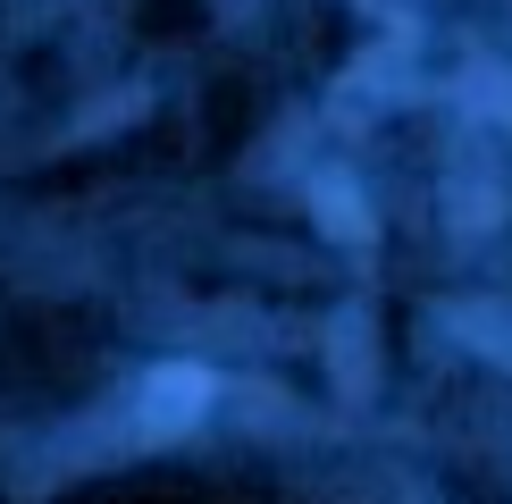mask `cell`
<instances>
[{"label": "cell", "instance_id": "6da1fadb", "mask_svg": "<svg viewBox=\"0 0 512 504\" xmlns=\"http://www.w3.org/2000/svg\"><path fill=\"white\" fill-rule=\"evenodd\" d=\"M202 395H210L202 370H160L152 387H143V420H152V429H185V420L202 412Z\"/></svg>", "mask_w": 512, "mask_h": 504}, {"label": "cell", "instance_id": "7a4b0ae2", "mask_svg": "<svg viewBox=\"0 0 512 504\" xmlns=\"http://www.w3.org/2000/svg\"><path fill=\"white\" fill-rule=\"evenodd\" d=\"M462 328L487 336V353H512V320H496V311H462Z\"/></svg>", "mask_w": 512, "mask_h": 504}]
</instances>
